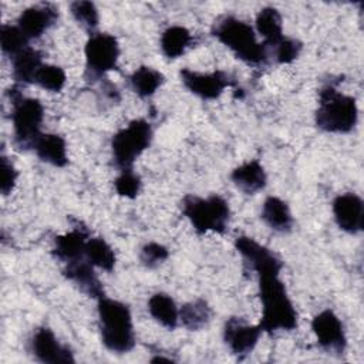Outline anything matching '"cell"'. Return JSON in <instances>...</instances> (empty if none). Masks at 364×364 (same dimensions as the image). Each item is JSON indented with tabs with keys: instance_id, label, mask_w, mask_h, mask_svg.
Returning a JSON list of instances; mask_svg holds the SVG:
<instances>
[{
	"instance_id": "d6986e66",
	"label": "cell",
	"mask_w": 364,
	"mask_h": 364,
	"mask_svg": "<svg viewBox=\"0 0 364 364\" xmlns=\"http://www.w3.org/2000/svg\"><path fill=\"white\" fill-rule=\"evenodd\" d=\"M263 222L276 232H290L293 228V216L284 200L277 196H269L262 205L260 213Z\"/></svg>"
},
{
	"instance_id": "d4e9b609",
	"label": "cell",
	"mask_w": 364,
	"mask_h": 364,
	"mask_svg": "<svg viewBox=\"0 0 364 364\" xmlns=\"http://www.w3.org/2000/svg\"><path fill=\"white\" fill-rule=\"evenodd\" d=\"M85 259L95 267L111 272L115 266V253L102 237H90L84 250Z\"/></svg>"
},
{
	"instance_id": "f1b7e54d",
	"label": "cell",
	"mask_w": 364,
	"mask_h": 364,
	"mask_svg": "<svg viewBox=\"0 0 364 364\" xmlns=\"http://www.w3.org/2000/svg\"><path fill=\"white\" fill-rule=\"evenodd\" d=\"M71 14L75 21L85 30L92 31L100 21V14L94 3L91 1H74L71 3Z\"/></svg>"
},
{
	"instance_id": "e0dca14e",
	"label": "cell",
	"mask_w": 364,
	"mask_h": 364,
	"mask_svg": "<svg viewBox=\"0 0 364 364\" xmlns=\"http://www.w3.org/2000/svg\"><path fill=\"white\" fill-rule=\"evenodd\" d=\"M36 155L53 166L63 168L68 164L67 144L61 135L41 134L33 146Z\"/></svg>"
},
{
	"instance_id": "5bb4252c",
	"label": "cell",
	"mask_w": 364,
	"mask_h": 364,
	"mask_svg": "<svg viewBox=\"0 0 364 364\" xmlns=\"http://www.w3.org/2000/svg\"><path fill=\"white\" fill-rule=\"evenodd\" d=\"M58 18L57 10L50 4H40L33 6L21 11L17 27L23 31V34L28 38H38L41 37Z\"/></svg>"
},
{
	"instance_id": "1f68e13d",
	"label": "cell",
	"mask_w": 364,
	"mask_h": 364,
	"mask_svg": "<svg viewBox=\"0 0 364 364\" xmlns=\"http://www.w3.org/2000/svg\"><path fill=\"white\" fill-rule=\"evenodd\" d=\"M301 43L296 38H290V37H284L277 46H274V54H276V60L280 64H289L291 61H294L300 51H301Z\"/></svg>"
},
{
	"instance_id": "603a6c76",
	"label": "cell",
	"mask_w": 364,
	"mask_h": 364,
	"mask_svg": "<svg viewBox=\"0 0 364 364\" xmlns=\"http://www.w3.org/2000/svg\"><path fill=\"white\" fill-rule=\"evenodd\" d=\"M164 81H165V77L162 75V73L146 65L136 68L129 77L132 90L141 98H148L154 95L156 90L164 84Z\"/></svg>"
},
{
	"instance_id": "8fae6325",
	"label": "cell",
	"mask_w": 364,
	"mask_h": 364,
	"mask_svg": "<svg viewBox=\"0 0 364 364\" xmlns=\"http://www.w3.org/2000/svg\"><path fill=\"white\" fill-rule=\"evenodd\" d=\"M262 333L259 324L250 326L239 317H230L223 327V340L237 358H243L253 351Z\"/></svg>"
},
{
	"instance_id": "ffe728a7",
	"label": "cell",
	"mask_w": 364,
	"mask_h": 364,
	"mask_svg": "<svg viewBox=\"0 0 364 364\" xmlns=\"http://www.w3.org/2000/svg\"><path fill=\"white\" fill-rule=\"evenodd\" d=\"M11 63L13 77L17 82L34 84L36 75L43 65V58L37 50L27 47L23 51H20L16 57H13Z\"/></svg>"
},
{
	"instance_id": "277c9868",
	"label": "cell",
	"mask_w": 364,
	"mask_h": 364,
	"mask_svg": "<svg viewBox=\"0 0 364 364\" xmlns=\"http://www.w3.org/2000/svg\"><path fill=\"white\" fill-rule=\"evenodd\" d=\"M213 36L247 64L260 65L267 61L266 46L256 40L253 28L243 20L233 16L220 18L213 27Z\"/></svg>"
},
{
	"instance_id": "5b68a950",
	"label": "cell",
	"mask_w": 364,
	"mask_h": 364,
	"mask_svg": "<svg viewBox=\"0 0 364 364\" xmlns=\"http://www.w3.org/2000/svg\"><path fill=\"white\" fill-rule=\"evenodd\" d=\"M11 101V124L14 142L20 149H33L36 141L43 134L44 107L36 98L23 97L17 87L7 91Z\"/></svg>"
},
{
	"instance_id": "cb8c5ba5",
	"label": "cell",
	"mask_w": 364,
	"mask_h": 364,
	"mask_svg": "<svg viewBox=\"0 0 364 364\" xmlns=\"http://www.w3.org/2000/svg\"><path fill=\"white\" fill-rule=\"evenodd\" d=\"M191 41L192 34L188 28L182 26H171L162 33L161 48L168 58H176L186 51Z\"/></svg>"
},
{
	"instance_id": "4dcf8cb0",
	"label": "cell",
	"mask_w": 364,
	"mask_h": 364,
	"mask_svg": "<svg viewBox=\"0 0 364 364\" xmlns=\"http://www.w3.org/2000/svg\"><path fill=\"white\" fill-rule=\"evenodd\" d=\"M168 256H169L168 249L164 245L156 243V242L146 243L141 249V253H139V259H141L142 264L149 269L156 267L161 263H164L168 259Z\"/></svg>"
},
{
	"instance_id": "d6a6232c",
	"label": "cell",
	"mask_w": 364,
	"mask_h": 364,
	"mask_svg": "<svg viewBox=\"0 0 364 364\" xmlns=\"http://www.w3.org/2000/svg\"><path fill=\"white\" fill-rule=\"evenodd\" d=\"M17 171L14 165L7 159L6 155H1L0 158V191L4 196L11 193L14 189L16 181H17Z\"/></svg>"
},
{
	"instance_id": "8992f818",
	"label": "cell",
	"mask_w": 364,
	"mask_h": 364,
	"mask_svg": "<svg viewBox=\"0 0 364 364\" xmlns=\"http://www.w3.org/2000/svg\"><path fill=\"white\" fill-rule=\"evenodd\" d=\"M182 212L198 233H223L230 219L229 203L219 195L208 198L186 195L182 200Z\"/></svg>"
},
{
	"instance_id": "3957f363",
	"label": "cell",
	"mask_w": 364,
	"mask_h": 364,
	"mask_svg": "<svg viewBox=\"0 0 364 364\" xmlns=\"http://www.w3.org/2000/svg\"><path fill=\"white\" fill-rule=\"evenodd\" d=\"M358 119L357 102L351 95L340 92L333 85H326L318 92V107L314 114L316 125L326 132H350Z\"/></svg>"
},
{
	"instance_id": "4fadbf2b",
	"label": "cell",
	"mask_w": 364,
	"mask_h": 364,
	"mask_svg": "<svg viewBox=\"0 0 364 364\" xmlns=\"http://www.w3.org/2000/svg\"><path fill=\"white\" fill-rule=\"evenodd\" d=\"M333 213L338 228L347 233H358L364 226L363 199L355 193H343L333 200Z\"/></svg>"
},
{
	"instance_id": "7a4b0ae2",
	"label": "cell",
	"mask_w": 364,
	"mask_h": 364,
	"mask_svg": "<svg viewBox=\"0 0 364 364\" xmlns=\"http://www.w3.org/2000/svg\"><path fill=\"white\" fill-rule=\"evenodd\" d=\"M98 318L102 344L109 351L124 354L134 348L135 333L127 304L102 296L98 299Z\"/></svg>"
},
{
	"instance_id": "6da1fadb",
	"label": "cell",
	"mask_w": 364,
	"mask_h": 364,
	"mask_svg": "<svg viewBox=\"0 0 364 364\" xmlns=\"http://www.w3.org/2000/svg\"><path fill=\"white\" fill-rule=\"evenodd\" d=\"M235 246L259 279V297L262 301L259 327L262 331L294 330L297 327V311L279 276L282 270L280 259L249 236L236 237Z\"/></svg>"
},
{
	"instance_id": "44dd1931",
	"label": "cell",
	"mask_w": 364,
	"mask_h": 364,
	"mask_svg": "<svg viewBox=\"0 0 364 364\" xmlns=\"http://www.w3.org/2000/svg\"><path fill=\"white\" fill-rule=\"evenodd\" d=\"M149 314L165 328L173 330L179 323V309L166 293H155L148 300Z\"/></svg>"
},
{
	"instance_id": "f546056e",
	"label": "cell",
	"mask_w": 364,
	"mask_h": 364,
	"mask_svg": "<svg viewBox=\"0 0 364 364\" xmlns=\"http://www.w3.org/2000/svg\"><path fill=\"white\" fill-rule=\"evenodd\" d=\"M115 191L119 196L124 198H135L141 191V178L131 169H122L121 173L117 176L115 182Z\"/></svg>"
},
{
	"instance_id": "9c48e42d",
	"label": "cell",
	"mask_w": 364,
	"mask_h": 364,
	"mask_svg": "<svg viewBox=\"0 0 364 364\" xmlns=\"http://www.w3.org/2000/svg\"><path fill=\"white\" fill-rule=\"evenodd\" d=\"M181 78L183 85L202 100H215L223 92L226 87L233 85L230 77L220 70L213 73H198L189 68H183L181 71Z\"/></svg>"
},
{
	"instance_id": "7402d4cb",
	"label": "cell",
	"mask_w": 364,
	"mask_h": 364,
	"mask_svg": "<svg viewBox=\"0 0 364 364\" xmlns=\"http://www.w3.org/2000/svg\"><path fill=\"white\" fill-rule=\"evenodd\" d=\"M256 28L264 38V46L274 47L284 38L282 17L274 7H264L257 13Z\"/></svg>"
},
{
	"instance_id": "7c38bea8",
	"label": "cell",
	"mask_w": 364,
	"mask_h": 364,
	"mask_svg": "<svg viewBox=\"0 0 364 364\" xmlns=\"http://www.w3.org/2000/svg\"><path fill=\"white\" fill-rule=\"evenodd\" d=\"M31 353L41 363H74L71 350L63 346L55 334L48 327H40L36 330L31 338Z\"/></svg>"
},
{
	"instance_id": "83f0119b",
	"label": "cell",
	"mask_w": 364,
	"mask_h": 364,
	"mask_svg": "<svg viewBox=\"0 0 364 364\" xmlns=\"http://www.w3.org/2000/svg\"><path fill=\"white\" fill-rule=\"evenodd\" d=\"M65 81L67 75L61 67L53 64H43L36 75L34 84H38L41 88L47 91L58 92L64 88Z\"/></svg>"
},
{
	"instance_id": "30bf717a",
	"label": "cell",
	"mask_w": 364,
	"mask_h": 364,
	"mask_svg": "<svg viewBox=\"0 0 364 364\" xmlns=\"http://www.w3.org/2000/svg\"><path fill=\"white\" fill-rule=\"evenodd\" d=\"M311 330L318 344L331 353L341 354L347 347V338L341 320L331 310H323L314 316Z\"/></svg>"
},
{
	"instance_id": "2e32d148",
	"label": "cell",
	"mask_w": 364,
	"mask_h": 364,
	"mask_svg": "<svg viewBox=\"0 0 364 364\" xmlns=\"http://www.w3.org/2000/svg\"><path fill=\"white\" fill-rule=\"evenodd\" d=\"M88 239V230L85 228H80L78 225L71 232L55 237L53 253L58 260L64 263L81 259L84 257V250Z\"/></svg>"
},
{
	"instance_id": "484cf974",
	"label": "cell",
	"mask_w": 364,
	"mask_h": 364,
	"mask_svg": "<svg viewBox=\"0 0 364 364\" xmlns=\"http://www.w3.org/2000/svg\"><path fill=\"white\" fill-rule=\"evenodd\" d=\"M210 320V307L203 299L192 300L179 310V321L188 330H200Z\"/></svg>"
},
{
	"instance_id": "ac0fdd59",
	"label": "cell",
	"mask_w": 364,
	"mask_h": 364,
	"mask_svg": "<svg viewBox=\"0 0 364 364\" xmlns=\"http://www.w3.org/2000/svg\"><path fill=\"white\" fill-rule=\"evenodd\" d=\"M233 183L245 193H256L266 186L267 175L262 164L256 159L245 162L235 168L230 175Z\"/></svg>"
},
{
	"instance_id": "52a82bcc",
	"label": "cell",
	"mask_w": 364,
	"mask_h": 364,
	"mask_svg": "<svg viewBox=\"0 0 364 364\" xmlns=\"http://www.w3.org/2000/svg\"><path fill=\"white\" fill-rule=\"evenodd\" d=\"M152 139V127L148 121L132 119L125 128L119 129L111 141L112 158L115 165L122 169H131L136 158L149 146Z\"/></svg>"
},
{
	"instance_id": "4316f807",
	"label": "cell",
	"mask_w": 364,
	"mask_h": 364,
	"mask_svg": "<svg viewBox=\"0 0 364 364\" xmlns=\"http://www.w3.org/2000/svg\"><path fill=\"white\" fill-rule=\"evenodd\" d=\"M28 38L23 34V31L17 26L4 24L0 30V44L1 50L10 58L16 57L20 51L28 47Z\"/></svg>"
},
{
	"instance_id": "9a60e30c",
	"label": "cell",
	"mask_w": 364,
	"mask_h": 364,
	"mask_svg": "<svg viewBox=\"0 0 364 364\" xmlns=\"http://www.w3.org/2000/svg\"><path fill=\"white\" fill-rule=\"evenodd\" d=\"M64 264H65L63 269L64 276L68 280H71L74 284H77L82 293L97 300L105 296L102 284L97 273L94 272V266L85 259V256Z\"/></svg>"
},
{
	"instance_id": "ba28073f",
	"label": "cell",
	"mask_w": 364,
	"mask_h": 364,
	"mask_svg": "<svg viewBox=\"0 0 364 364\" xmlns=\"http://www.w3.org/2000/svg\"><path fill=\"white\" fill-rule=\"evenodd\" d=\"M84 53L87 74L92 78H100L117 68L119 46L117 38L108 33H92L87 40Z\"/></svg>"
}]
</instances>
